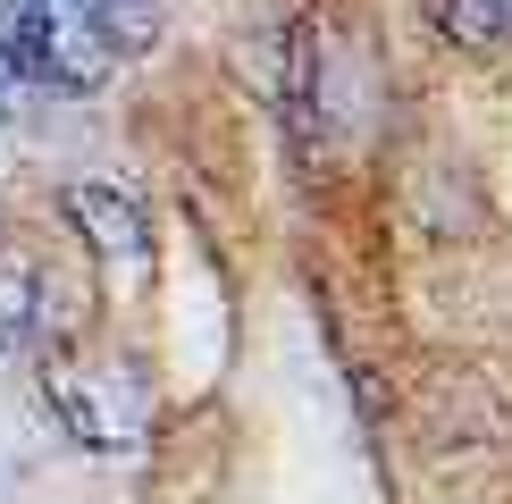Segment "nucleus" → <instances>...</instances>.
Listing matches in <instances>:
<instances>
[{"instance_id": "obj_1", "label": "nucleus", "mask_w": 512, "mask_h": 504, "mask_svg": "<svg viewBox=\"0 0 512 504\" xmlns=\"http://www.w3.org/2000/svg\"><path fill=\"white\" fill-rule=\"evenodd\" d=\"M143 26L152 0H17V17L0 26V118L93 93L126 42H143Z\"/></svg>"}, {"instance_id": "obj_2", "label": "nucleus", "mask_w": 512, "mask_h": 504, "mask_svg": "<svg viewBox=\"0 0 512 504\" xmlns=\"http://www.w3.org/2000/svg\"><path fill=\"white\" fill-rule=\"evenodd\" d=\"M42 395L59 404V420L84 437L93 454H126L152 437V387H143L135 362L118 353H68V362L42 370Z\"/></svg>"}, {"instance_id": "obj_3", "label": "nucleus", "mask_w": 512, "mask_h": 504, "mask_svg": "<svg viewBox=\"0 0 512 504\" xmlns=\"http://www.w3.org/2000/svg\"><path fill=\"white\" fill-rule=\"evenodd\" d=\"M68 219L101 244V261H110V269H135L143 252H152V219H143L118 185H76V194H68Z\"/></svg>"}, {"instance_id": "obj_4", "label": "nucleus", "mask_w": 512, "mask_h": 504, "mask_svg": "<svg viewBox=\"0 0 512 504\" xmlns=\"http://www.w3.org/2000/svg\"><path fill=\"white\" fill-rule=\"evenodd\" d=\"M437 17L462 51H512V0H437Z\"/></svg>"}]
</instances>
